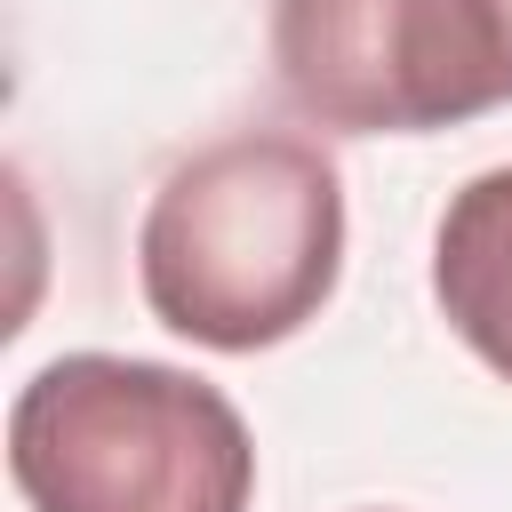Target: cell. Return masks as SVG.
Instances as JSON below:
<instances>
[{
  "label": "cell",
  "mask_w": 512,
  "mask_h": 512,
  "mask_svg": "<svg viewBox=\"0 0 512 512\" xmlns=\"http://www.w3.org/2000/svg\"><path fill=\"white\" fill-rule=\"evenodd\" d=\"M344 272V176L312 136L240 128L176 160L136 224V280L160 328L208 352H264L320 320Z\"/></svg>",
  "instance_id": "obj_1"
},
{
  "label": "cell",
  "mask_w": 512,
  "mask_h": 512,
  "mask_svg": "<svg viewBox=\"0 0 512 512\" xmlns=\"http://www.w3.org/2000/svg\"><path fill=\"white\" fill-rule=\"evenodd\" d=\"M8 480L32 512H248L256 448L208 376L64 352L8 408Z\"/></svg>",
  "instance_id": "obj_2"
},
{
  "label": "cell",
  "mask_w": 512,
  "mask_h": 512,
  "mask_svg": "<svg viewBox=\"0 0 512 512\" xmlns=\"http://www.w3.org/2000/svg\"><path fill=\"white\" fill-rule=\"evenodd\" d=\"M272 64L320 128H456L512 104V0H272Z\"/></svg>",
  "instance_id": "obj_3"
},
{
  "label": "cell",
  "mask_w": 512,
  "mask_h": 512,
  "mask_svg": "<svg viewBox=\"0 0 512 512\" xmlns=\"http://www.w3.org/2000/svg\"><path fill=\"white\" fill-rule=\"evenodd\" d=\"M432 304L488 376L512 384V168L472 176L432 232Z\"/></svg>",
  "instance_id": "obj_4"
}]
</instances>
